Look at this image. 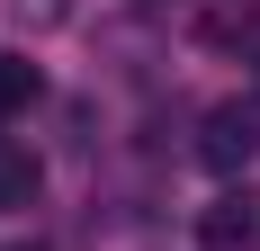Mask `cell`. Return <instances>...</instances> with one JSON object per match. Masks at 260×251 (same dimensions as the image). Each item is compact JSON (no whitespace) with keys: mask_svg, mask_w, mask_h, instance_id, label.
<instances>
[{"mask_svg":"<svg viewBox=\"0 0 260 251\" xmlns=\"http://www.w3.org/2000/svg\"><path fill=\"white\" fill-rule=\"evenodd\" d=\"M18 36H54V27H72V0H0Z\"/></svg>","mask_w":260,"mask_h":251,"instance_id":"obj_5","label":"cell"},{"mask_svg":"<svg viewBox=\"0 0 260 251\" xmlns=\"http://www.w3.org/2000/svg\"><path fill=\"white\" fill-rule=\"evenodd\" d=\"M144 9H161V0H144Z\"/></svg>","mask_w":260,"mask_h":251,"instance_id":"obj_7","label":"cell"},{"mask_svg":"<svg viewBox=\"0 0 260 251\" xmlns=\"http://www.w3.org/2000/svg\"><path fill=\"white\" fill-rule=\"evenodd\" d=\"M36 99H45V72H36L27 54H0V125H9V117H27Z\"/></svg>","mask_w":260,"mask_h":251,"instance_id":"obj_3","label":"cell"},{"mask_svg":"<svg viewBox=\"0 0 260 251\" xmlns=\"http://www.w3.org/2000/svg\"><path fill=\"white\" fill-rule=\"evenodd\" d=\"M36 179H45V171H36V152H27L18 135H0V206H27V198H36Z\"/></svg>","mask_w":260,"mask_h":251,"instance_id":"obj_4","label":"cell"},{"mask_svg":"<svg viewBox=\"0 0 260 251\" xmlns=\"http://www.w3.org/2000/svg\"><path fill=\"white\" fill-rule=\"evenodd\" d=\"M198 251H260V189L251 179H234V189L198 215Z\"/></svg>","mask_w":260,"mask_h":251,"instance_id":"obj_2","label":"cell"},{"mask_svg":"<svg viewBox=\"0 0 260 251\" xmlns=\"http://www.w3.org/2000/svg\"><path fill=\"white\" fill-rule=\"evenodd\" d=\"M9 251H54V242H9Z\"/></svg>","mask_w":260,"mask_h":251,"instance_id":"obj_6","label":"cell"},{"mask_svg":"<svg viewBox=\"0 0 260 251\" xmlns=\"http://www.w3.org/2000/svg\"><path fill=\"white\" fill-rule=\"evenodd\" d=\"M251 152H260V108H242V99H224V108L207 117V135H198V162H207L215 179H234L242 162H251Z\"/></svg>","mask_w":260,"mask_h":251,"instance_id":"obj_1","label":"cell"}]
</instances>
